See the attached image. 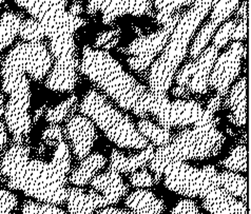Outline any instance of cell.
<instances>
[{
    "label": "cell",
    "instance_id": "29",
    "mask_svg": "<svg viewBox=\"0 0 251 214\" xmlns=\"http://www.w3.org/2000/svg\"><path fill=\"white\" fill-rule=\"evenodd\" d=\"M218 27L211 23H207L203 27H201V31L197 34L195 36L193 44L190 49V58L193 60L197 58L199 55L201 53V51L205 50L206 46L208 45L209 41L213 37L215 31H217Z\"/></svg>",
    "mask_w": 251,
    "mask_h": 214
},
{
    "label": "cell",
    "instance_id": "6",
    "mask_svg": "<svg viewBox=\"0 0 251 214\" xmlns=\"http://www.w3.org/2000/svg\"><path fill=\"white\" fill-rule=\"evenodd\" d=\"M219 119L201 126L187 129L154 151L149 169L154 173L158 183L160 171L165 166L173 162H186L190 160H205L218 155L225 142V136L217 129Z\"/></svg>",
    "mask_w": 251,
    "mask_h": 214
},
{
    "label": "cell",
    "instance_id": "24",
    "mask_svg": "<svg viewBox=\"0 0 251 214\" xmlns=\"http://www.w3.org/2000/svg\"><path fill=\"white\" fill-rule=\"evenodd\" d=\"M136 129L145 139H147L148 142H152V144L157 147L165 146L173 137L169 129L156 126L150 120L145 119L138 121Z\"/></svg>",
    "mask_w": 251,
    "mask_h": 214
},
{
    "label": "cell",
    "instance_id": "21",
    "mask_svg": "<svg viewBox=\"0 0 251 214\" xmlns=\"http://www.w3.org/2000/svg\"><path fill=\"white\" fill-rule=\"evenodd\" d=\"M107 163V158L100 153H94L88 155L81 160L80 164L70 176H68V182L74 186H86L96 175Z\"/></svg>",
    "mask_w": 251,
    "mask_h": 214
},
{
    "label": "cell",
    "instance_id": "42",
    "mask_svg": "<svg viewBox=\"0 0 251 214\" xmlns=\"http://www.w3.org/2000/svg\"><path fill=\"white\" fill-rule=\"evenodd\" d=\"M69 12L72 14L74 16H80V14L82 13V5L81 2L78 1V0H74L72 4L70 5Z\"/></svg>",
    "mask_w": 251,
    "mask_h": 214
},
{
    "label": "cell",
    "instance_id": "35",
    "mask_svg": "<svg viewBox=\"0 0 251 214\" xmlns=\"http://www.w3.org/2000/svg\"><path fill=\"white\" fill-rule=\"evenodd\" d=\"M195 1H197V0H174V1L168 6V8L165 9L162 12H157L156 16H155L157 24H164L166 23V20L168 19L172 15V14L179 11V9H182L183 6L192 5Z\"/></svg>",
    "mask_w": 251,
    "mask_h": 214
},
{
    "label": "cell",
    "instance_id": "1",
    "mask_svg": "<svg viewBox=\"0 0 251 214\" xmlns=\"http://www.w3.org/2000/svg\"><path fill=\"white\" fill-rule=\"evenodd\" d=\"M55 147L52 160L46 162L31 158L27 143H13L0 157V182L36 202L55 206L66 204L71 155L65 140Z\"/></svg>",
    "mask_w": 251,
    "mask_h": 214
},
{
    "label": "cell",
    "instance_id": "11",
    "mask_svg": "<svg viewBox=\"0 0 251 214\" xmlns=\"http://www.w3.org/2000/svg\"><path fill=\"white\" fill-rule=\"evenodd\" d=\"M246 58V48L242 41H233L229 49L217 58L209 76L208 85L224 97L241 71L242 59Z\"/></svg>",
    "mask_w": 251,
    "mask_h": 214
},
{
    "label": "cell",
    "instance_id": "40",
    "mask_svg": "<svg viewBox=\"0 0 251 214\" xmlns=\"http://www.w3.org/2000/svg\"><path fill=\"white\" fill-rule=\"evenodd\" d=\"M96 214H133L131 211L124 210V209H117L113 207H104V208L99 209L96 211Z\"/></svg>",
    "mask_w": 251,
    "mask_h": 214
},
{
    "label": "cell",
    "instance_id": "45",
    "mask_svg": "<svg viewBox=\"0 0 251 214\" xmlns=\"http://www.w3.org/2000/svg\"><path fill=\"white\" fill-rule=\"evenodd\" d=\"M46 110H47L46 106H43L41 108L35 110V113H34V116H33V119H32V122L33 123H36L40 119V117L45 114Z\"/></svg>",
    "mask_w": 251,
    "mask_h": 214
},
{
    "label": "cell",
    "instance_id": "17",
    "mask_svg": "<svg viewBox=\"0 0 251 214\" xmlns=\"http://www.w3.org/2000/svg\"><path fill=\"white\" fill-rule=\"evenodd\" d=\"M203 207L209 214H247L246 204L217 187L203 197Z\"/></svg>",
    "mask_w": 251,
    "mask_h": 214
},
{
    "label": "cell",
    "instance_id": "10",
    "mask_svg": "<svg viewBox=\"0 0 251 214\" xmlns=\"http://www.w3.org/2000/svg\"><path fill=\"white\" fill-rule=\"evenodd\" d=\"M182 13L179 11L166 20L164 27L149 35H141L124 49V53L129 55L127 63L136 72H144L152 65L156 55L162 52L168 41L171 33L176 25Z\"/></svg>",
    "mask_w": 251,
    "mask_h": 214
},
{
    "label": "cell",
    "instance_id": "30",
    "mask_svg": "<svg viewBox=\"0 0 251 214\" xmlns=\"http://www.w3.org/2000/svg\"><path fill=\"white\" fill-rule=\"evenodd\" d=\"M22 212L23 214H69L58 208V206L34 201H25L22 206Z\"/></svg>",
    "mask_w": 251,
    "mask_h": 214
},
{
    "label": "cell",
    "instance_id": "22",
    "mask_svg": "<svg viewBox=\"0 0 251 214\" xmlns=\"http://www.w3.org/2000/svg\"><path fill=\"white\" fill-rule=\"evenodd\" d=\"M23 19V14L13 11L5 12L0 17V64L3 50L11 46L18 36L19 26Z\"/></svg>",
    "mask_w": 251,
    "mask_h": 214
},
{
    "label": "cell",
    "instance_id": "37",
    "mask_svg": "<svg viewBox=\"0 0 251 214\" xmlns=\"http://www.w3.org/2000/svg\"><path fill=\"white\" fill-rule=\"evenodd\" d=\"M170 214H200V212L195 202L190 198H186L179 201Z\"/></svg>",
    "mask_w": 251,
    "mask_h": 214
},
{
    "label": "cell",
    "instance_id": "15",
    "mask_svg": "<svg viewBox=\"0 0 251 214\" xmlns=\"http://www.w3.org/2000/svg\"><path fill=\"white\" fill-rule=\"evenodd\" d=\"M69 214H95V212L108 207V203L100 193L95 190L81 188H68L67 201Z\"/></svg>",
    "mask_w": 251,
    "mask_h": 214
},
{
    "label": "cell",
    "instance_id": "13",
    "mask_svg": "<svg viewBox=\"0 0 251 214\" xmlns=\"http://www.w3.org/2000/svg\"><path fill=\"white\" fill-rule=\"evenodd\" d=\"M66 135L72 144V151L78 161L90 154L97 137L95 125L85 115H75L69 119Z\"/></svg>",
    "mask_w": 251,
    "mask_h": 214
},
{
    "label": "cell",
    "instance_id": "25",
    "mask_svg": "<svg viewBox=\"0 0 251 214\" xmlns=\"http://www.w3.org/2000/svg\"><path fill=\"white\" fill-rule=\"evenodd\" d=\"M240 1L241 0H212V13L209 23L219 27L222 23H224L239 8Z\"/></svg>",
    "mask_w": 251,
    "mask_h": 214
},
{
    "label": "cell",
    "instance_id": "3",
    "mask_svg": "<svg viewBox=\"0 0 251 214\" xmlns=\"http://www.w3.org/2000/svg\"><path fill=\"white\" fill-rule=\"evenodd\" d=\"M78 70L121 108L147 119L144 98L149 89L126 72L107 51L86 46Z\"/></svg>",
    "mask_w": 251,
    "mask_h": 214
},
{
    "label": "cell",
    "instance_id": "5",
    "mask_svg": "<svg viewBox=\"0 0 251 214\" xmlns=\"http://www.w3.org/2000/svg\"><path fill=\"white\" fill-rule=\"evenodd\" d=\"M211 3L212 0H197L189 10L182 13L162 55L151 65L148 78L150 91L166 95L180 63L186 57L195 31L211 10Z\"/></svg>",
    "mask_w": 251,
    "mask_h": 214
},
{
    "label": "cell",
    "instance_id": "4",
    "mask_svg": "<svg viewBox=\"0 0 251 214\" xmlns=\"http://www.w3.org/2000/svg\"><path fill=\"white\" fill-rule=\"evenodd\" d=\"M27 43H19L5 55L0 68L1 88L9 96L4 105V123L13 143H27L32 130L31 89L26 74Z\"/></svg>",
    "mask_w": 251,
    "mask_h": 214
},
{
    "label": "cell",
    "instance_id": "46",
    "mask_svg": "<svg viewBox=\"0 0 251 214\" xmlns=\"http://www.w3.org/2000/svg\"><path fill=\"white\" fill-rule=\"evenodd\" d=\"M4 113V96L3 94L0 92V119L3 116Z\"/></svg>",
    "mask_w": 251,
    "mask_h": 214
},
{
    "label": "cell",
    "instance_id": "20",
    "mask_svg": "<svg viewBox=\"0 0 251 214\" xmlns=\"http://www.w3.org/2000/svg\"><path fill=\"white\" fill-rule=\"evenodd\" d=\"M125 204L133 214H163L166 210L163 199L143 189L132 192Z\"/></svg>",
    "mask_w": 251,
    "mask_h": 214
},
{
    "label": "cell",
    "instance_id": "8",
    "mask_svg": "<svg viewBox=\"0 0 251 214\" xmlns=\"http://www.w3.org/2000/svg\"><path fill=\"white\" fill-rule=\"evenodd\" d=\"M160 178H164L169 190L189 198H203L208 192L220 187L219 172L213 166L198 169L185 162H173L160 171Z\"/></svg>",
    "mask_w": 251,
    "mask_h": 214
},
{
    "label": "cell",
    "instance_id": "9",
    "mask_svg": "<svg viewBox=\"0 0 251 214\" xmlns=\"http://www.w3.org/2000/svg\"><path fill=\"white\" fill-rule=\"evenodd\" d=\"M144 111L154 116L160 127H185L195 125L201 119L205 109L198 101L176 99L171 101L167 95H160L148 90L144 98Z\"/></svg>",
    "mask_w": 251,
    "mask_h": 214
},
{
    "label": "cell",
    "instance_id": "47",
    "mask_svg": "<svg viewBox=\"0 0 251 214\" xmlns=\"http://www.w3.org/2000/svg\"><path fill=\"white\" fill-rule=\"evenodd\" d=\"M4 1H5V0H0V5H1L2 3H4Z\"/></svg>",
    "mask_w": 251,
    "mask_h": 214
},
{
    "label": "cell",
    "instance_id": "32",
    "mask_svg": "<svg viewBox=\"0 0 251 214\" xmlns=\"http://www.w3.org/2000/svg\"><path fill=\"white\" fill-rule=\"evenodd\" d=\"M121 33V29H115L112 31L100 33L95 39L94 47L96 49H101L103 51L113 49V48L118 44V41H120Z\"/></svg>",
    "mask_w": 251,
    "mask_h": 214
},
{
    "label": "cell",
    "instance_id": "44",
    "mask_svg": "<svg viewBox=\"0 0 251 214\" xmlns=\"http://www.w3.org/2000/svg\"><path fill=\"white\" fill-rule=\"evenodd\" d=\"M247 0H244L243 3L241 6H239L238 12H236L235 16L236 19H240V18H244V17H248V9H247Z\"/></svg>",
    "mask_w": 251,
    "mask_h": 214
},
{
    "label": "cell",
    "instance_id": "27",
    "mask_svg": "<svg viewBox=\"0 0 251 214\" xmlns=\"http://www.w3.org/2000/svg\"><path fill=\"white\" fill-rule=\"evenodd\" d=\"M18 36L26 43L32 41H43L45 38V31L43 25L33 17L24 18L19 26Z\"/></svg>",
    "mask_w": 251,
    "mask_h": 214
},
{
    "label": "cell",
    "instance_id": "19",
    "mask_svg": "<svg viewBox=\"0 0 251 214\" xmlns=\"http://www.w3.org/2000/svg\"><path fill=\"white\" fill-rule=\"evenodd\" d=\"M247 77L244 76L228 91L225 107L230 110L229 120L236 127H243L247 121Z\"/></svg>",
    "mask_w": 251,
    "mask_h": 214
},
{
    "label": "cell",
    "instance_id": "12",
    "mask_svg": "<svg viewBox=\"0 0 251 214\" xmlns=\"http://www.w3.org/2000/svg\"><path fill=\"white\" fill-rule=\"evenodd\" d=\"M99 12L104 24H111L118 17L126 15L154 16L151 0H88L89 15H96Z\"/></svg>",
    "mask_w": 251,
    "mask_h": 214
},
{
    "label": "cell",
    "instance_id": "26",
    "mask_svg": "<svg viewBox=\"0 0 251 214\" xmlns=\"http://www.w3.org/2000/svg\"><path fill=\"white\" fill-rule=\"evenodd\" d=\"M77 105V96L72 95L65 101L60 102L56 107L48 109L46 113V120L51 125H57V123L65 120L67 117L76 111L75 106Z\"/></svg>",
    "mask_w": 251,
    "mask_h": 214
},
{
    "label": "cell",
    "instance_id": "36",
    "mask_svg": "<svg viewBox=\"0 0 251 214\" xmlns=\"http://www.w3.org/2000/svg\"><path fill=\"white\" fill-rule=\"evenodd\" d=\"M61 140H65L64 131L58 125H51L47 128L43 133V141L49 146H56L57 143Z\"/></svg>",
    "mask_w": 251,
    "mask_h": 214
},
{
    "label": "cell",
    "instance_id": "2",
    "mask_svg": "<svg viewBox=\"0 0 251 214\" xmlns=\"http://www.w3.org/2000/svg\"><path fill=\"white\" fill-rule=\"evenodd\" d=\"M15 3L40 23L50 41L55 63L45 86L55 92L72 91L77 85L79 67L74 36L87 20L67 10L68 0H15Z\"/></svg>",
    "mask_w": 251,
    "mask_h": 214
},
{
    "label": "cell",
    "instance_id": "31",
    "mask_svg": "<svg viewBox=\"0 0 251 214\" xmlns=\"http://www.w3.org/2000/svg\"><path fill=\"white\" fill-rule=\"evenodd\" d=\"M238 22L239 19L229 20V22L224 24V25H222L220 27V30L215 33V36L213 37V46L215 48H218L219 50H221L222 48H224L228 44V41L231 39L232 33Z\"/></svg>",
    "mask_w": 251,
    "mask_h": 214
},
{
    "label": "cell",
    "instance_id": "7",
    "mask_svg": "<svg viewBox=\"0 0 251 214\" xmlns=\"http://www.w3.org/2000/svg\"><path fill=\"white\" fill-rule=\"evenodd\" d=\"M80 114L91 119L117 147L143 150L149 144L134 123L96 90H89L79 105Z\"/></svg>",
    "mask_w": 251,
    "mask_h": 214
},
{
    "label": "cell",
    "instance_id": "18",
    "mask_svg": "<svg viewBox=\"0 0 251 214\" xmlns=\"http://www.w3.org/2000/svg\"><path fill=\"white\" fill-rule=\"evenodd\" d=\"M154 144L149 143L147 147L143 149L141 153L130 156H126L118 150H113L112 154H111L109 170L115 171L120 174H128L133 173L139 169L146 168V165L149 164L153 154H154Z\"/></svg>",
    "mask_w": 251,
    "mask_h": 214
},
{
    "label": "cell",
    "instance_id": "34",
    "mask_svg": "<svg viewBox=\"0 0 251 214\" xmlns=\"http://www.w3.org/2000/svg\"><path fill=\"white\" fill-rule=\"evenodd\" d=\"M18 206L17 196L9 190L0 189V214H13Z\"/></svg>",
    "mask_w": 251,
    "mask_h": 214
},
{
    "label": "cell",
    "instance_id": "28",
    "mask_svg": "<svg viewBox=\"0 0 251 214\" xmlns=\"http://www.w3.org/2000/svg\"><path fill=\"white\" fill-rule=\"evenodd\" d=\"M221 165L232 172L247 171V148L245 144H240L232 150L229 157L221 162Z\"/></svg>",
    "mask_w": 251,
    "mask_h": 214
},
{
    "label": "cell",
    "instance_id": "14",
    "mask_svg": "<svg viewBox=\"0 0 251 214\" xmlns=\"http://www.w3.org/2000/svg\"><path fill=\"white\" fill-rule=\"evenodd\" d=\"M219 49L213 45L201 51L199 56L192 60V75L186 89L190 94H206L208 92L209 76L212 67L219 56Z\"/></svg>",
    "mask_w": 251,
    "mask_h": 214
},
{
    "label": "cell",
    "instance_id": "43",
    "mask_svg": "<svg viewBox=\"0 0 251 214\" xmlns=\"http://www.w3.org/2000/svg\"><path fill=\"white\" fill-rule=\"evenodd\" d=\"M153 3L155 5V9L157 12H162L174 1V0H152Z\"/></svg>",
    "mask_w": 251,
    "mask_h": 214
},
{
    "label": "cell",
    "instance_id": "33",
    "mask_svg": "<svg viewBox=\"0 0 251 214\" xmlns=\"http://www.w3.org/2000/svg\"><path fill=\"white\" fill-rule=\"evenodd\" d=\"M129 181L132 187L135 188H150L152 186L157 184L155 177L151 175L145 168L133 172L130 176Z\"/></svg>",
    "mask_w": 251,
    "mask_h": 214
},
{
    "label": "cell",
    "instance_id": "16",
    "mask_svg": "<svg viewBox=\"0 0 251 214\" xmlns=\"http://www.w3.org/2000/svg\"><path fill=\"white\" fill-rule=\"evenodd\" d=\"M89 184L93 190L100 193L106 198L108 207L118 204L129 190V187L124 183L121 174L111 170H108L102 174L95 175Z\"/></svg>",
    "mask_w": 251,
    "mask_h": 214
},
{
    "label": "cell",
    "instance_id": "39",
    "mask_svg": "<svg viewBox=\"0 0 251 214\" xmlns=\"http://www.w3.org/2000/svg\"><path fill=\"white\" fill-rule=\"evenodd\" d=\"M9 142L8 129L5 127V123L0 121V152H1Z\"/></svg>",
    "mask_w": 251,
    "mask_h": 214
},
{
    "label": "cell",
    "instance_id": "41",
    "mask_svg": "<svg viewBox=\"0 0 251 214\" xmlns=\"http://www.w3.org/2000/svg\"><path fill=\"white\" fill-rule=\"evenodd\" d=\"M221 103H222V97L220 95L217 94V96H214V97L210 101H209L207 109H209L210 111L215 113L219 110V108L221 107Z\"/></svg>",
    "mask_w": 251,
    "mask_h": 214
},
{
    "label": "cell",
    "instance_id": "23",
    "mask_svg": "<svg viewBox=\"0 0 251 214\" xmlns=\"http://www.w3.org/2000/svg\"><path fill=\"white\" fill-rule=\"evenodd\" d=\"M219 184L229 194L240 197L243 203H247V179L245 176L232 171L219 172Z\"/></svg>",
    "mask_w": 251,
    "mask_h": 214
},
{
    "label": "cell",
    "instance_id": "38",
    "mask_svg": "<svg viewBox=\"0 0 251 214\" xmlns=\"http://www.w3.org/2000/svg\"><path fill=\"white\" fill-rule=\"evenodd\" d=\"M247 18L248 17H244L240 18L238 24H236L235 29L232 33L231 39L232 41H243L245 40L247 37Z\"/></svg>",
    "mask_w": 251,
    "mask_h": 214
}]
</instances>
